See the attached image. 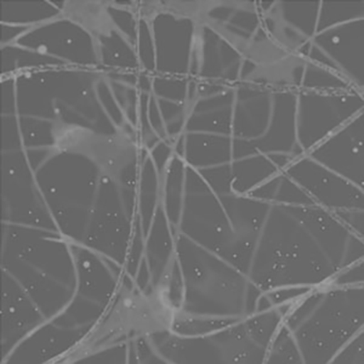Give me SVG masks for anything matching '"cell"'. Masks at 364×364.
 I'll return each instance as SVG.
<instances>
[{
  "label": "cell",
  "mask_w": 364,
  "mask_h": 364,
  "mask_svg": "<svg viewBox=\"0 0 364 364\" xmlns=\"http://www.w3.org/2000/svg\"><path fill=\"white\" fill-rule=\"evenodd\" d=\"M170 277H164L148 292L127 291L119 296L115 306L102 326L97 341L118 339L125 336H149L173 327L177 311L171 298Z\"/></svg>",
  "instance_id": "6da1fadb"
},
{
  "label": "cell",
  "mask_w": 364,
  "mask_h": 364,
  "mask_svg": "<svg viewBox=\"0 0 364 364\" xmlns=\"http://www.w3.org/2000/svg\"><path fill=\"white\" fill-rule=\"evenodd\" d=\"M84 157L92 162L104 177L117 182L135 161L136 146L124 132H96Z\"/></svg>",
  "instance_id": "7a4b0ae2"
},
{
  "label": "cell",
  "mask_w": 364,
  "mask_h": 364,
  "mask_svg": "<svg viewBox=\"0 0 364 364\" xmlns=\"http://www.w3.org/2000/svg\"><path fill=\"white\" fill-rule=\"evenodd\" d=\"M63 15L95 37L109 38L119 31L106 2L67 1L63 5Z\"/></svg>",
  "instance_id": "3957f363"
},
{
  "label": "cell",
  "mask_w": 364,
  "mask_h": 364,
  "mask_svg": "<svg viewBox=\"0 0 364 364\" xmlns=\"http://www.w3.org/2000/svg\"><path fill=\"white\" fill-rule=\"evenodd\" d=\"M96 132L87 127L58 119L52 123V148L57 154L85 156Z\"/></svg>",
  "instance_id": "277c9868"
}]
</instances>
